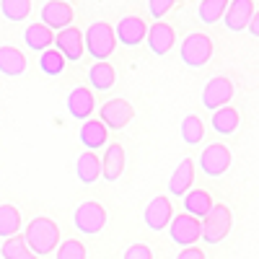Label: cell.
I'll list each match as a JSON object with an SVG mask.
<instances>
[{
    "label": "cell",
    "instance_id": "obj_13",
    "mask_svg": "<svg viewBox=\"0 0 259 259\" xmlns=\"http://www.w3.org/2000/svg\"><path fill=\"white\" fill-rule=\"evenodd\" d=\"M114 36L124 47H138L140 41H145V36H148V26H145V21L140 16H124L114 26Z\"/></svg>",
    "mask_w": 259,
    "mask_h": 259
},
{
    "label": "cell",
    "instance_id": "obj_25",
    "mask_svg": "<svg viewBox=\"0 0 259 259\" xmlns=\"http://www.w3.org/2000/svg\"><path fill=\"white\" fill-rule=\"evenodd\" d=\"M239 124H241V114L233 106H223V109L212 114V130L218 135H233L239 130Z\"/></svg>",
    "mask_w": 259,
    "mask_h": 259
},
{
    "label": "cell",
    "instance_id": "obj_3",
    "mask_svg": "<svg viewBox=\"0 0 259 259\" xmlns=\"http://www.w3.org/2000/svg\"><path fill=\"white\" fill-rule=\"evenodd\" d=\"M202 223V241L205 244H221L226 236L231 233V226H233V215H231V207L218 202L212 205V210L200 221Z\"/></svg>",
    "mask_w": 259,
    "mask_h": 259
},
{
    "label": "cell",
    "instance_id": "obj_26",
    "mask_svg": "<svg viewBox=\"0 0 259 259\" xmlns=\"http://www.w3.org/2000/svg\"><path fill=\"white\" fill-rule=\"evenodd\" d=\"M21 212L18 207L13 205H0V239H13V236H18L21 231Z\"/></svg>",
    "mask_w": 259,
    "mask_h": 259
},
{
    "label": "cell",
    "instance_id": "obj_1",
    "mask_svg": "<svg viewBox=\"0 0 259 259\" xmlns=\"http://www.w3.org/2000/svg\"><path fill=\"white\" fill-rule=\"evenodd\" d=\"M21 236H24V244L29 246V251L34 256H47V254L57 251V246H60V226L52 218H45V215L34 218Z\"/></svg>",
    "mask_w": 259,
    "mask_h": 259
},
{
    "label": "cell",
    "instance_id": "obj_29",
    "mask_svg": "<svg viewBox=\"0 0 259 259\" xmlns=\"http://www.w3.org/2000/svg\"><path fill=\"white\" fill-rule=\"evenodd\" d=\"M0 256L3 259H39L24 244V236H13V239L3 241V246H0Z\"/></svg>",
    "mask_w": 259,
    "mask_h": 259
},
{
    "label": "cell",
    "instance_id": "obj_15",
    "mask_svg": "<svg viewBox=\"0 0 259 259\" xmlns=\"http://www.w3.org/2000/svg\"><path fill=\"white\" fill-rule=\"evenodd\" d=\"M68 112L75 117V119H83L89 122V117L94 114V106H96V99H94V91L89 89V85H78V89H73L68 94Z\"/></svg>",
    "mask_w": 259,
    "mask_h": 259
},
{
    "label": "cell",
    "instance_id": "obj_31",
    "mask_svg": "<svg viewBox=\"0 0 259 259\" xmlns=\"http://www.w3.org/2000/svg\"><path fill=\"white\" fill-rule=\"evenodd\" d=\"M0 13H3L8 21H24V18H29V13H31V3L29 0H3L0 3Z\"/></svg>",
    "mask_w": 259,
    "mask_h": 259
},
{
    "label": "cell",
    "instance_id": "obj_34",
    "mask_svg": "<svg viewBox=\"0 0 259 259\" xmlns=\"http://www.w3.org/2000/svg\"><path fill=\"white\" fill-rule=\"evenodd\" d=\"M122 259H153V251H150L148 244H133V246H127Z\"/></svg>",
    "mask_w": 259,
    "mask_h": 259
},
{
    "label": "cell",
    "instance_id": "obj_12",
    "mask_svg": "<svg viewBox=\"0 0 259 259\" xmlns=\"http://www.w3.org/2000/svg\"><path fill=\"white\" fill-rule=\"evenodd\" d=\"M55 50L70 62H78L85 55V45H83V31L75 26H68L55 34Z\"/></svg>",
    "mask_w": 259,
    "mask_h": 259
},
{
    "label": "cell",
    "instance_id": "obj_21",
    "mask_svg": "<svg viewBox=\"0 0 259 259\" xmlns=\"http://www.w3.org/2000/svg\"><path fill=\"white\" fill-rule=\"evenodd\" d=\"M80 143L85 145V150H91V153H96L99 148L106 145V140H109V130H106L99 119H89V122H83L80 127Z\"/></svg>",
    "mask_w": 259,
    "mask_h": 259
},
{
    "label": "cell",
    "instance_id": "obj_30",
    "mask_svg": "<svg viewBox=\"0 0 259 259\" xmlns=\"http://www.w3.org/2000/svg\"><path fill=\"white\" fill-rule=\"evenodd\" d=\"M39 68H41V73L45 75H50V78H55V75H60L62 70H65V57L57 52V50H45L41 52V57H39Z\"/></svg>",
    "mask_w": 259,
    "mask_h": 259
},
{
    "label": "cell",
    "instance_id": "obj_35",
    "mask_svg": "<svg viewBox=\"0 0 259 259\" xmlns=\"http://www.w3.org/2000/svg\"><path fill=\"white\" fill-rule=\"evenodd\" d=\"M177 259H205V251L197 246H189V249H182Z\"/></svg>",
    "mask_w": 259,
    "mask_h": 259
},
{
    "label": "cell",
    "instance_id": "obj_27",
    "mask_svg": "<svg viewBox=\"0 0 259 259\" xmlns=\"http://www.w3.org/2000/svg\"><path fill=\"white\" fill-rule=\"evenodd\" d=\"M226 11H228L226 0H200L197 3V18L202 24H218L226 16Z\"/></svg>",
    "mask_w": 259,
    "mask_h": 259
},
{
    "label": "cell",
    "instance_id": "obj_20",
    "mask_svg": "<svg viewBox=\"0 0 259 259\" xmlns=\"http://www.w3.org/2000/svg\"><path fill=\"white\" fill-rule=\"evenodd\" d=\"M192 184H194V161L184 158L168 179V192L174 194V197H184V194L192 189Z\"/></svg>",
    "mask_w": 259,
    "mask_h": 259
},
{
    "label": "cell",
    "instance_id": "obj_36",
    "mask_svg": "<svg viewBox=\"0 0 259 259\" xmlns=\"http://www.w3.org/2000/svg\"><path fill=\"white\" fill-rule=\"evenodd\" d=\"M249 34L259 39V11H254V18H251V24H249Z\"/></svg>",
    "mask_w": 259,
    "mask_h": 259
},
{
    "label": "cell",
    "instance_id": "obj_4",
    "mask_svg": "<svg viewBox=\"0 0 259 259\" xmlns=\"http://www.w3.org/2000/svg\"><path fill=\"white\" fill-rule=\"evenodd\" d=\"M73 226L78 233L83 236H96L104 231L106 226V210L101 202L96 200H89V202H80L73 212Z\"/></svg>",
    "mask_w": 259,
    "mask_h": 259
},
{
    "label": "cell",
    "instance_id": "obj_24",
    "mask_svg": "<svg viewBox=\"0 0 259 259\" xmlns=\"http://www.w3.org/2000/svg\"><path fill=\"white\" fill-rule=\"evenodd\" d=\"M89 83H91V89H96V91H109V89H114V83H117V70L112 68L109 62H94L91 70H89Z\"/></svg>",
    "mask_w": 259,
    "mask_h": 259
},
{
    "label": "cell",
    "instance_id": "obj_9",
    "mask_svg": "<svg viewBox=\"0 0 259 259\" xmlns=\"http://www.w3.org/2000/svg\"><path fill=\"white\" fill-rule=\"evenodd\" d=\"M233 99V83L226 75H215L205 83L202 89V106L210 112H218L223 106H228V101Z\"/></svg>",
    "mask_w": 259,
    "mask_h": 259
},
{
    "label": "cell",
    "instance_id": "obj_14",
    "mask_svg": "<svg viewBox=\"0 0 259 259\" xmlns=\"http://www.w3.org/2000/svg\"><path fill=\"white\" fill-rule=\"evenodd\" d=\"M251 18H254V3H251V0H233V3H228V11L223 16V24H226L228 31L239 34V31L249 29Z\"/></svg>",
    "mask_w": 259,
    "mask_h": 259
},
{
    "label": "cell",
    "instance_id": "obj_19",
    "mask_svg": "<svg viewBox=\"0 0 259 259\" xmlns=\"http://www.w3.org/2000/svg\"><path fill=\"white\" fill-rule=\"evenodd\" d=\"M0 73L8 78H18L26 73V57L13 45H0Z\"/></svg>",
    "mask_w": 259,
    "mask_h": 259
},
{
    "label": "cell",
    "instance_id": "obj_33",
    "mask_svg": "<svg viewBox=\"0 0 259 259\" xmlns=\"http://www.w3.org/2000/svg\"><path fill=\"white\" fill-rule=\"evenodd\" d=\"M174 8V0H150L148 3V13L156 18V24H161V18Z\"/></svg>",
    "mask_w": 259,
    "mask_h": 259
},
{
    "label": "cell",
    "instance_id": "obj_5",
    "mask_svg": "<svg viewBox=\"0 0 259 259\" xmlns=\"http://www.w3.org/2000/svg\"><path fill=\"white\" fill-rule=\"evenodd\" d=\"M179 57L187 68H205L212 57V39L207 34H189L179 47Z\"/></svg>",
    "mask_w": 259,
    "mask_h": 259
},
{
    "label": "cell",
    "instance_id": "obj_22",
    "mask_svg": "<svg viewBox=\"0 0 259 259\" xmlns=\"http://www.w3.org/2000/svg\"><path fill=\"white\" fill-rule=\"evenodd\" d=\"M182 200H184V212L192 215V218H197V221L205 218V215L212 210V205H215L207 189H189Z\"/></svg>",
    "mask_w": 259,
    "mask_h": 259
},
{
    "label": "cell",
    "instance_id": "obj_11",
    "mask_svg": "<svg viewBox=\"0 0 259 259\" xmlns=\"http://www.w3.org/2000/svg\"><path fill=\"white\" fill-rule=\"evenodd\" d=\"M41 24L52 31H62L73 26V18H75V11L70 3H62V0H50V3L41 6Z\"/></svg>",
    "mask_w": 259,
    "mask_h": 259
},
{
    "label": "cell",
    "instance_id": "obj_8",
    "mask_svg": "<svg viewBox=\"0 0 259 259\" xmlns=\"http://www.w3.org/2000/svg\"><path fill=\"white\" fill-rule=\"evenodd\" d=\"M231 168V150L223 143H212L200 153V171L210 179L223 177Z\"/></svg>",
    "mask_w": 259,
    "mask_h": 259
},
{
    "label": "cell",
    "instance_id": "obj_18",
    "mask_svg": "<svg viewBox=\"0 0 259 259\" xmlns=\"http://www.w3.org/2000/svg\"><path fill=\"white\" fill-rule=\"evenodd\" d=\"M75 177L80 184H96L101 179V156L91 153V150H83L75 161Z\"/></svg>",
    "mask_w": 259,
    "mask_h": 259
},
{
    "label": "cell",
    "instance_id": "obj_17",
    "mask_svg": "<svg viewBox=\"0 0 259 259\" xmlns=\"http://www.w3.org/2000/svg\"><path fill=\"white\" fill-rule=\"evenodd\" d=\"M145 41H148L150 52L158 55V57H163L166 52L174 50V45H177V31L171 29L168 24H153V26L148 29Z\"/></svg>",
    "mask_w": 259,
    "mask_h": 259
},
{
    "label": "cell",
    "instance_id": "obj_32",
    "mask_svg": "<svg viewBox=\"0 0 259 259\" xmlns=\"http://www.w3.org/2000/svg\"><path fill=\"white\" fill-rule=\"evenodd\" d=\"M55 259H85V246L78 239H68L62 241L55 251Z\"/></svg>",
    "mask_w": 259,
    "mask_h": 259
},
{
    "label": "cell",
    "instance_id": "obj_7",
    "mask_svg": "<svg viewBox=\"0 0 259 259\" xmlns=\"http://www.w3.org/2000/svg\"><path fill=\"white\" fill-rule=\"evenodd\" d=\"M133 117H135V109L127 99H112V101L101 104V109H99V122L106 130H114V133L124 130L133 122Z\"/></svg>",
    "mask_w": 259,
    "mask_h": 259
},
{
    "label": "cell",
    "instance_id": "obj_23",
    "mask_svg": "<svg viewBox=\"0 0 259 259\" xmlns=\"http://www.w3.org/2000/svg\"><path fill=\"white\" fill-rule=\"evenodd\" d=\"M24 41H26V47H29V50H34V52H45V50L52 47L55 31L47 29V26L39 21V24H31V26L24 29Z\"/></svg>",
    "mask_w": 259,
    "mask_h": 259
},
{
    "label": "cell",
    "instance_id": "obj_10",
    "mask_svg": "<svg viewBox=\"0 0 259 259\" xmlns=\"http://www.w3.org/2000/svg\"><path fill=\"white\" fill-rule=\"evenodd\" d=\"M171 218H174V207H171V200H168V197H161V194H156V197L150 200V202L145 205V210H143L145 226H148L150 231H156V233L166 231L168 223H171Z\"/></svg>",
    "mask_w": 259,
    "mask_h": 259
},
{
    "label": "cell",
    "instance_id": "obj_16",
    "mask_svg": "<svg viewBox=\"0 0 259 259\" xmlns=\"http://www.w3.org/2000/svg\"><path fill=\"white\" fill-rule=\"evenodd\" d=\"M124 171V148L122 143H109L101 156V179L117 182Z\"/></svg>",
    "mask_w": 259,
    "mask_h": 259
},
{
    "label": "cell",
    "instance_id": "obj_6",
    "mask_svg": "<svg viewBox=\"0 0 259 259\" xmlns=\"http://www.w3.org/2000/svg\"><path fill=\"white\" fill-rule=\"evenodd\" d=\"M168 236L171 241L182 249H189L197 244V239H202V223L197 218H192L187 212H177L168 223Z\"/></svg>",
    "mask_w": 259,
    "mask_h": 259
},
{
    "label": "cell",
    "instance_id": "obj_28",
    "mask_svg": "<svg viewBox=\"0 0 259 259\" xmlns=\"http://www.w3.org/2000/svg\"><path fill=\"white\" fill-rule=\"evenodd\" d=\"M179 133H182V140H184L187 145H197V143H202V138H205V124H202V119H200L197 114H187V117L182 119Z\"/></svg>",
    "mask_w": 259,
    "mask_h": 259
},
{
    "label": "cell",
    "instance_id": "obj_2",
    "mask_svg": "<svg viewBox=\"0 0 259 259\" xmlns=\"http://www.w3.org/2000/svg\"><path fill=\"white\" fill-rule=\"evenodd\" d=\"M83 45H85V52H89L96 62H106V57H112L114 47H117L114 26L106 24V21H94L83 34Z\"/></svg>",
    "mask_w": 259,
    "mask_h": 259
}]
</instances>
